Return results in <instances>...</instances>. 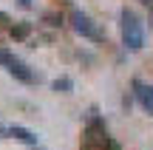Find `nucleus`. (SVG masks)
<instances>
[{"mask_svg":"<svg viewBox=\"0 0 153 150\" xmlns=\"http://www.w3.org/2000/svg\"><path fill=\"white\" fill-rule=\"evenodd\" d=\"M119 34H122V45H125L128 51H139L145 45L142 20H139L131 9H122L119 11Z\"/></svg>","mask_w":153,"mask_h":150,"instance_id":"nucleus-1","label":"nucleus"},{"mask_svg":"<svg viewBox=\"0 0 153 150\" xmlns=\"http://www.w3.org/2000/svg\"><path fill=\"white\" fill-rule=\"evenodd\" d=\"M71 28L79 34V37L94 40V43H102V40H105V31L85 14V11H79V9H71Z\"/></svg>","mask_w":153,"mask_h":150,"instance_id":"nucleus-2","label":"nucleus"},{"mask_svg":"<svg viewBox=\"0 0 153 150\" xmlns=\"http://www.w3.org/2000/svg\"><path fill=\"white\" fill-rule=\"evenodd\" d=\"M0 65H6V71H9L11 77L20 79V82H26V85H34V82H37V74H34L23 60H17L11 51H6V48H0Z\"/></svg>","mask_w":153,"mask_h":150,"instance_id":"nucleus-3","label":"nucleus"},{"mask_svg":"<svg viewBox=\"0 0 153 150\" xmlns=\"http://www.w3.org/2000/svg\"><path fill=\"white\" fill-rule=\"evenodd\" d=\"M131 91H133V99L139 102V108L153 116V85L142 82V79H133V82H131Z\"/></svg>","mask_w":153,"mask_h":150,"instance_id":"nucleus-4","label":"nucleus"},{"mask_svg":"<svg viewBox=\"0 0 153 150\" xmlns=\"http://www.w3.org/2000/svg\"><path fill=\"white\" fill-rule=\"evenodd\" d=\"M6 136H11V139L23 142V145H31V147H37V133H31L28 128H20V125H11Z\"/></svg>","mask_w":153,"mask_h":150,"instance_id":"nucleus-5","label":"nucleus"},{"mask_svg":"<svg viewBox=\"0 0 153 150\" xmlns=\"http://www.w3.org/2000/svg\"><path fill=\"white\" fill-rule=\"evenodd\" d=\"M51 88H54L57 94H68V91H74V82L68 77H57L54 82H51Z\"/></svg>","mask_w":153,"mask_h":150,"instance_id":"nucleus-6","label":"nucleus"},{"mask_svg":"<svg viewBox=\"0 0 153 150\" xmlns=\"http://www.w3.org/2000/svg\"><path fill=\"white\" fill-rule=\"evenodd\" d=\"M11 34H14L17 40H23V37L28 34V26H26V23H20V26H14V28H11Z\"/></svg>","mask_w":153,"mask_h":150,"instance_id":"nucleus-7","label":"nucleus"},{"mask_svg":"<svg viewBox=\"0 0 153 150\" xmlns=\"http://www.w3.org/2000/svg\"><path fill=\"white\" fill-rule=\"evenodd\" d=\"M17 3H20V6H23V9H28V6H31V3H34V0H17Z\"/></svg>","mask_w":153,"mask_h":150,"instance_id":"nucleus-8","label":"nucleus"},{"mask_svg":"<svg viewBox=\"0 0 153 150\" xmlns=\"http://www.w3.org/2000/svg\"><path fill=\"white\" fill-rule=\"evenodd\" d=\"M139 3H148V6H150V0H139Z\"/></svg>","mask_w":153,"mask_h":150,"instance_id":"nucleus-9","label":"nucleus"},{"mask_svg":"<svg viewBox=\"0 0 153 150\" xmlns=\"http://www.w3.org/2000/svg\"><path fill=\"white\" fill-rule=\"evenodd\" d=\"M150 23H153V17H150Z\"/></svg>","mask_w":153,"mask_h":150,"instance_id":"nucleus-10","label":"nucleus"},{"mask_svg":"<svg viewBox=\"0 0 153 150\" xmlns=\"http://www.w3.org/2000/svg\"><path fill=\"white\" fill-rule=\"evenodd\" d=\"M34 150H37V147H34Z\"/></svg>","mask_w":153,"mask_h":150,"instance_id":"nucleus-11","label":"nucleus"}]
</instances>
